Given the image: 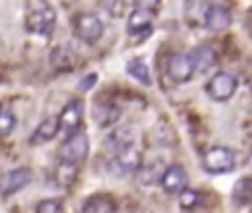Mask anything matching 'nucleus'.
<instances>
[{
    "mask_svg": "<svg viewBox=\"0 0 252 213\" xmlns=\"http://www.w3.org/2000/svg\"><path fill=\"white\" fill-rule=\"evenodd\" d=\"M55 22H57L55 10H53L49 4H39V6L33 8V10L28 14V18H26L28 32H32V34H35V36H41V37H49V36L53 34Z\"/></svg>",
    "mask_w": 252,
    "mask_h": 213,
    "instance_id": "obj_1",
    "label": "nucleus"
},
{
    "mask_svg": "<svg viewBox=\"0 0 252 213\" xmlns=\"http://www.w3.org/2000/svg\"><path fill=\"white\" fill-rule=\"evenodd\" d=\"M156 10H158L156 2H138V4H134L132 12L128 16V34H132V36H138L142 32L148 34L152 24H154Z\"/></svg>",
    "mask_w": 252,
    "mask_h": 213,
    "instance_id": "obj_2",
    "label": "nucleus"
},
{
    "mask_svg": "<svg viewBox=\"0 0 252 213\" xmlns=\"http://www.w3.org/2000/svg\"><path fill=\"white\" fill-rule=\"evenodd\" d=\"M73 30L75 36L85 43H94L102 36V22L93 12H81L73 18Z\"/></svg>",
    "mask_w": 252,
    "mask_h": 213,
    "instance_id": "obj_3",
    "label": "nucleus"
},
{
    "mask_svg": "<svg viewBox=\"0 0 252 213\" xmlns=\"http://www.w3.org/2000/svg\"><path fill=\"white\" fill-rule=\"evenodd\" d=\"M203 166L209 174H226L236 166L234 152L224 146H213L203 156Z\"/></svg>",
    "mask_w": 252,
    "mask_h": 213,
    "instance_id": "obj_4",
    "label": "nucleus"
},
{
    "mask_svg": "<svg viewBox=\"0 0 252 213\" xmlns=\"http://www.w3.org/2000/svg\"><path fill=\"white\" fill-rule=\"evenodd\" d=\"M61 154V162H69V164H79L87 158L89 154V138L83 130H77L73 134L67 136V140L63 142V146L59 148Z\"/></svg>",
    "mask_w": 252,
    "mask_h": 213,
    "instance_id": "obj_5",
    "label": "nucleus"
},
{
    "mask_svg": "<svg viewBox=\"0 0 252 213\" xmlns=\"http://www.w3.org/2000/svg\"><path fill=\"white\" fill-rule=\"evenodd\" d=\"M236 87H238L236 77H234L232 73L220 71V73H217L215 77L209 79L205 91H207V95H209L213 101H226V99H230V97L234 95Z\"/></svg>",
    "mask_w": 252,
    "mask_h": 213,
    "instance_id": "obj_6",
    "label": "nucleus"
},
{
    "mask_svg": "<svg viewBox=\"0 0 252 213\" xmlns=\"http://www.w3.org/2000/svg\"><path fill=\"white\" fill-rule=\"evenodd\" d=\"M195 75V65L189 53H173L167 59V77L173 83H187Z\"/></svg>",
    "mask_w": 252,
    "mask_h": 213,
    "instance_id": "obj_7",
    "label": "nucleus"
},
{
    "mask_svg": "<svg viewBox=\"0 0 252 213\" xmlns=\"http://www.w3.org/2000/svg\"><path fill=\"white\" fill-rule=\"evenodd\" d=\"M81 122H83V103L77 101V99H73V101H69V103L63 106V110L59 112L57 124H59V128H63V132L69 136V134H73V132H77V130L81 128Z\"/></svg>",
    "mask_w": 252,
    "mask_h": 213,
    "instance_id": "obj_8",
    "label": "nucleus"
},
{
    "mask_svg": "<svg viewBox=\"0 0 252 213\" xmlns=\"http://www.w3.org/2000/svg\"><path fill=\"white\" fill-rule=\"evenodd\" d=\"M30 181H32V172L28 168L10 170L0 178V195L2 197H10L12 193H16L22 187H26Z\"/></svg>",
    "mask_w": 252,
    "mask_h": 213,
    "instance_id": "obj_9",
    "label": "nucleus"
},
{
    "mask_svg": "<svg viewBox=\"0 0 252 213\" xmlns=\"http://www.w3.org/2000/svg\"><path fill=\"white\" fill-rule=\"evenodd\" d=\"M159 183L167 193H181L187 187V174H185L183 166H179V164L167 166L159 178Z\"/></svg>",
    "mask_w": 252,
    "mask_h": 213,
    "instance_id": "obj_10",
    "label": "nucleus"
},
{
    "mask_svg": "<svg viewBox=\"0 0 252 213\" xmlns=\"http://www.w3.org/2000/svg\"><path fill=\"white\" fill-rule=\"evenodd\" d=\"M203 24L211 32H222L230 26V12L224 6L219 4H209L205 14H203Z\"/></svg>",
    "mask_w": 252,
    "mask_h": 213,
    "instance_id": "obj_11",
    "label": "nucleus"
},
{
    "mask_svg": "<svg viewBox=\"0 0 252 213\" xmlns=\"http://www.w3.org/2000/svg\"><path fill=\"white\" fill-rule=\"evenodd\" d=\"M122 110L116 103L112 101H106V99H100L94 103V108H93V118L96 120L98 126H112L118 118H120Z\"/></svg>",
    "mask_w": 252,
    "mask_h": 213,
    "instance_id": "obj_12",
    "label": "nucleus"
},
{
    "mask_svg": "<svg viewBox=\"0 0 252 213\" xmlns=\"http://www.w3.org/2000/svg\"><path fill=\"white\" fill-rule=\"evenodd\" d=\"M116 164L124 172H138L142 166V156H140V150L136 148V144L126 142L124 146H120L116 150Z\"/></svg>",
    "mask_w": 252,
    "mask_h": 213,
    "instance_id": "obj_13",
    "label": "nucleus"
},
{
    "mask_svg": "<svg viewBox=\"0 0 252 213\" xmlns=\"http://www.w3.org/2000/svg\"><path fill=\"white\" fill-rule=\"evenodd\" d=\"M116 199L110 193H94L85 199L81 213H114Z\"/></svg>",
    "mask_w": 252,
    "mask_h": 213,
    "instance_id": "obj_14",
    "label": "nucleus"
},
{
    "mask_svg": "<svg viewBox=\"0 0 252 213\" xmlns=\"http://www.w3.org/2000/svg\"><path fill=\"white\" fill-rule=\"evenodd\" d=\"M77 61H79V57L73 51V47H69V45H57L51 51V65L57 71H71V69H75Z\"/></svg>",
    "mask_w": 252,
    "mask_h": 213,
    "instance_id": "obj_15",
    "label": "nucleus"
},
{
    "mask_svg": "<svg viewBox=\"0 0 252 213\" xmlns=\"http://www.w3.org/2000/svg\"><path fill=\"white\" fill-rule=\"evenodd\" d=\"M59 132V124H57V116H47L45 120H41L37 124V128L33 130V134L30 136V144L39 146L43 142H49L55 138V134Z\"/></svg>",
    "mask_w": 252,
    "mask_h": 213,
    "instance_id": "obj_16",
    "label": "nucleus"
},
{
    "mask_svg": "<svg viewBox=\"0 0 252 213\" xmlns=\"http://www.w3.org/2000/svg\"><path fill=\"white\" fill-rule=\"evenodd\" d=\"M189 55H191V59H193L195 71H201V73L209 71V69L215 65V61H217V55H215L213 47H211V45H205V43L199 45V47H195Z\"/></svg>",
    "mask_w": 252,
    "mask_h": 213,
    "instance_id": "obj_17",
    "label": "nucleus"
},
{
    "mask_svg": "<svg viewBox=\"0 0 252 213\" xmlns=\"http://www.w3.org/2000/svg\"><path fill=\"white\" fill-rule=\"evenodd\" d=\"M77 179V164L69 162H59L55 172H53V181L57 187H69Z\"/></svg>",
    "mask_w": 252,
    "mask_h": 213,
    "instance_id": "obj_18",
    "label": "nucleus"
},
{
    "mask_svg": "<svg viewBox=\"0 0 252 213\" xmlns=\"http://www.w3.org/2000/svg\"><path fill=\"white\" fill-rule=\"evenodd\" d=\"M126 71L136 79V81H140L142 85H152V79H150V69H148V65L142 61V59H138V57H134V59H130L128 61V65H126Z\"/></svg>",
    "mask_w": 252,
    "mask_h": 213,
    "instance_id": "obj_19",
    "label": "nucleus"
},
{
    "mask_svg": "<svg viewBox=\"0 0 252 213\" xmlns=\"http://www.w3.org/2000/svg\"><path fill=\"white\" fill-rule=\"evenodd\" d=\"M163 170L165 168H161L159 162H154L152 166H142L138 170V181L140 183H154V181H158L161 178Z\"/></svg>",
    "mask_w": 252,
    "mask_h": 213,
    "instance_id": "obj_20",
    "label": "nucleus"
},
{
    "mask_svg": "<svg viewBox=\"0 0 252 213\" xmlns=\"http://www.w3.org/2000/svg\"><path fill=\"white\" fill-rule=\"evenodd\" d=\"M232 197L238 205H248L250 203V179L248 178H242L234 183V189H232Z\"/></svg>",
    "mask_w": 252,
    "mask_h": 213,
    "instance_id": "obj_21",
    "label": "nucleus"
},
{
    "mask_svg": "<svg viewBox=\"0 0 252 213\" xmlns=\"http://www.w3.org/2000/svg\"><path fill=\"white\" fill-rule=\"evenodd\" d=\"M16 126V118L8 108H0V136H6L14 130Z\"/></svg>",
    "mask_w": 252,
    "mask_h": 213,
    "instance_id": "obj_22",
    "label": "nucleus"
},
{
    "mask_svg": "<svg viewBox=\"0 0 252 213\" xmlns=\"http://www.w3.org/2000/svg\"><path fill=\"white\" fill-rule=\"evenodd\" d=\"M197 201H199V193H197L195 189L185 187V189L179 193V205H181L183 209H191V207H195Z\"/></svg>",
    "mask_w": 252,
    "mask_h": 213,
    "instance_id": "obj_23",
    "label": "nucleus"
},
{
    "mask_svg": "<svg viewBox=\"0 0 252 213\" xmlns=\"http://www.w3.org/2000/svg\"><path fill=\"white\" fill-rule=\"evenodd\" d=\"M35 213H61V201L59 199H43L37 203Z\"/></svg>",
    "mask_w": 252,
    "mask_h": 213,
    "instance_id": "obj_24",
    "label": "nucleus"
},
{
    "mask_svg": "<svg viewBox=\"0 0 252 213\" xmlns=\"http://www.w3.org/2000/svg\"><path fill=\"white\" fill-rule=\"evenodd\" d=\"M102 6H104L108 12H112V16H114V18H120V16L124 14V8H126V4H124V2H104Z\"/></svg>",
    "mask_w": 252,
    "mask_h": 213,
    "instance_id": "obj_25",
    "label": "nucleus"
},
{
    "mask_svg": "<svg viewBox=\"0 0 252 213\" xmlns=\"http://www.w3.org/2000/svg\"><path fill=\"white\" fill-rule=\"evenodd\" d=\"M96 79H98V75L96 73H89L81 83H79V89H83V91H87V89H91L94 83H96Z\"/></svg>",
    "mask_w": 252,
    "mask_h": 213,
    "instance_id": "obj_26",
    "label": "nucleus"
}]
</instances>
